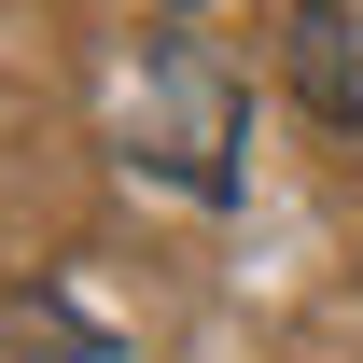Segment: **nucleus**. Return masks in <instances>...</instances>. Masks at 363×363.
<instances>
[{"mask_svg": "<svg viewBox=\"0 0 363 363\" xmlns=\"http://www.w3.org/2000/svg\"><path fill=\"white\" fill-rule=\"evenodd\" d=\"M140 70H154V84H140V168H168L182 196H238V98H224V70H210V43H154L140 56Z\"/></svg>", "mask_w": 363, "mask_h": 363, "instance_id": "f257e3e1", "label": "nucleus"}, {"mask_svg": "<svg viewBox=\"0 0 363 363\" xmlns=\"http://www.w3.org/2000/svg\"><path fill=\"white\" fill-rule=\"evenodd\" d=\"M279 70L321 126H363V0H294L279 14Z\"/></svg>", "mask_w": 363, "mask_h": 363, "instance_id": "f03ea898", "label": "nucleus"}]
</instances>
